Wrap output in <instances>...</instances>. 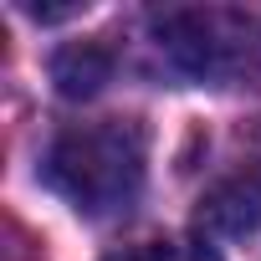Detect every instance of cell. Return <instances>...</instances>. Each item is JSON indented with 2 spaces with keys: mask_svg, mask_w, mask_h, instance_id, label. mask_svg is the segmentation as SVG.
<instances>
[{
  "mask_svg": "<svg viewBox=\"0 0 261 261\" xmlns=\"http://www.w3.org/2000/svg\"><path fill=\"white\" fill-rule=\"evenodd\" d=\"M31 21H67V16H77V6H21Z\"/></svg>",
  "mask_w": 261,
  "mask_h": 261,
  "instance_id": "cell-6",
  "label": "cell"
},
{
  "mask_svg": "<svg viewBox=\"0 0 261 261\" xmlns=\"http://www.w3.org/2000/svg\"><path fill=\"white\" fill-rule=\"evenodd\" d=\"M149 26L169 67L190 82L261 92V6H164Z\"/></svg>",
  "mask_w": 261,
  "mask_h": 261,
  "instance_id": "cell-2",
  "label": "cell"
},
{
  "mask_svg": "<svg viewBox=\"0 0 261 261\" xmlns=\"http://www.w3.org/2000/svg\"><path fill=\"white\" fill-rule=\"evenodd\" d=\"M108 261H220V251L205 236H164V241H144V246H128Z\"/></svg>",
  "mask_w": 261,
  "mask_h": 261,
  "instance_id": "cell-5",
  "label": "cell"
},
{
  "mask_svg": "<svg viewBox=\"0 0 261 261\" xmlns=\"http://www.w3.org/2000/svg\"><path fill=\"white\" fill-rule=\"evenodd\" d=\"M200 236H251L261 230V179L256 174H230L200 195L195 210Z\"/></svg>",
  "mask_w": 261,
  "mask_h": 261,
  "instance_id": "cell-3",
  "label": "cell"
},
{
  "mask_svg": "<svg viewBox=\"0 0 261 261\" xmlns=\"http://www.w3.org/2000/svg\"><path fill=\"white\" fill-rule=\"evenodd\" d=\"M113 67H118V57L102 41H67L51 57V82H57L62 97L82 102V97H97L113 82Z\"/></svg>",
  "mask_w": 261,
  "mask_h": 261,
  "instance_id": "cell-4",
  "label": "cell"
},
{
  "mask_svg": "<svg viewBox=\"0 0 261 261\" xmlns=\"http://www.w3.org/2000/svg\"><path fill=\"white\" fill-rule=\"evenodd\" d=\"M46 185L82 215L108 220L139 205L144 174H149V134L139 118H102V123H77L46 149L41 164Z\"/></svg>",
  "mask_w": 261,
  "mask_h": 261,
  "instance_id": "cell-1",
  "label": "cell"
},
{
  "mask_svg": "<svg viewBox=\"0 0 261 261\" xmlns=\"http://www.w3.org/2000/svg\"><path fill=\"white\" fill-rule=\"evenodd\" d=\"M256 149H261V134H256Z\"/></svg>",
  "mask_w": 261,
  "mask_h": 261,
  "instance_id": "cell-7",
  "label": "cell"
}]
</instances>
